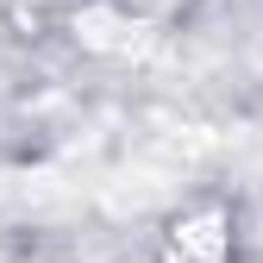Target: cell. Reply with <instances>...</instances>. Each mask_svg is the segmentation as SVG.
Masks as SVG:
<instances>
[{"label": "cell", "mask_w": 263, "mask_h": 263, "mask_svg": "<svg viewBox=\"0 0 263 263\" xmlns=\"http://www.w3.org/2000/svg\"><path fill=\"white\" fill-rule=\"evenodd\" d=\"M170 263H226V219L194 213L170 232Z\"/></svg>", "instance_id": "obj_1"}]
</instances>
